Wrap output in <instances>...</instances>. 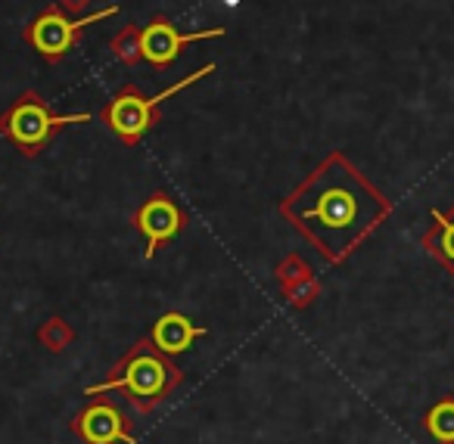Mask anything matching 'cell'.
Masks as SVG:
<instances>
[{"instance_id":"obj_1","label":"cell","mask_w":454,"mask_h":444,"mask_svg":"<svg viewBox=\"0 0 454 444\" xmlns=\"http://www.w3.org/2000/svg\"><path fill=\"white\" fill-rule=\"evenodd\" d=\"M280 214L330 264H342L389 218L392 202L342 152H330L280 202Z\"/></svg>"},{"instance_id":"obj_2","label":"cell","mask_w":454,"mask_h":444,"mask_svg":"<svg viewBox=\"0 0 454 444\" xmlns=\"http://www.w3.org/2000/svg\"><path fill=\"white\" fill-rule=\"evenodd\" d=\"M181 382H184V373L171 363V357L162 354V351L150 342V336H146V339H140L134 348H128V354H121L119 361L113 363L106 379L84 388V394L94 398V394L121 392V394H128V401H131L140 413H153Z\"/></svg>"},{"instance_id":"obj_3","label":"cell","mask_w":454,"mask_h":444,"mask_svg":"<svg viewBox=\"0 0 454 444\" xmlns=\"http://www.w3.org/2000/svg\"><path fill=\"white\" fill-rule=\"evenodd\" d=\"M212 72H215V63L200 66L196 72H190L187 78H181V82L171 84V88H165L162 94H156V97H146L137 84H125V88H121L119 94L103 106V113H100L103 125H106L109 131L121 140V144L137 146L140 137H144V134L159 121V106H162L165 100H171L175 94H181V90H187L190 84H196L206 75H212Z\"/></svg>"},{"instance_id":"obj_4","label":"cell","mask_w":454,"mask_h":444,"mask_svg":"<svg viewBox=\"0 0 454 444\" xmlns=\"http://www.w3.org/2000/svg\"><path fill=\"white\" fill-rule=\"evenodd\" d=\"M90 121V113L75 115H57L38 90H22L16 103L0 115V134L22 152V156L35 159L63 128L84 125Z\"/></svg>"},{"instance_id":"obj_5","label":"cell","mask_w":454,"mask_h":444,"mask_svg":"<svg viewBox=\"0 0 454 444\" xmlns=\"http://www.w3.org/2000/svg\"><path fill=\"white\" fill-rule=\"evenodd\" d=\"M115 13H119V7H106V10H100V13L84 16V19H72L66 10L51 7L41 16H35L32 26L26 28V38H28V44H32L35 51L47 59V63H59L66 53H72V47L78 44V38H82L84 28L97 26V22L109 19V16H115Z\"/></svg>"},{"instance_id":"obj_6","label":"cell","mask_w":454,"mask_h":444,"mask_svg":"<svg viewBox=\"0 0 454 444\" xmlns=\"http://www.w3.org/2000/svg\"><path fill=\"white\" fill-rule=\"evenodd\" d=\"M72 432L84 444H137L134 423L115 401L97 398L84 404L72 419Z\"/></svg>"},{"instance_id":"obj_7","label":"cell","mask_w":454,"mask_h":444,"mask_svg":"<svg viewBox=\"0 0 454 444\" xmlns=\"http://www.w3.org/2000/svg\"><path fill=\"white\" fill-rule=\"evenodd\" d=\"M212 38H224V28H206V32H177L175 22H168L165 16H156V19L146 22V28L140 32V53H144L146 63H153L156 69H165L171 66L181 51L187 44H200V41H212Z\"/></svg>"},{"instance_id":"obj_8","label":"cell","mask_w":454,"mask_h":444,"mask_svg":"<svg viewBox=\"0 0 454 444\" xmlns=\"http://www.w3.org/2000/svg\"><path fill=\"white\" fill-rule=\"evenodd\" d=\"M134 227L144 233V239H146L144 258L150 261L159 252V245L171 243V239L187 227V214L181 212V206H177L168 193H153L150 199L137 208V214H134Z\"/></svg>"},{"instance_id":"obj_9","label":"cell","mask_w":454,"mask_h":444,"mask_svg":"<svg viewBox=\"0 0 454 444\" xmlns=\"http://www.w3.org/2000/svg\"><path fill=\"white\" fill-rule=\"evenodd\" d=\"M274 277H278L280 295H284L293 311H305V308L321 295V283H317L315 270H311V264L305 261L302 255H296V252L286 255L284 261L274 268Z\"/></svg>"},{"instance_id":"obj_10","label":"cell","mask_w":454,"mask_h":444,"mask_svg":"<svg viewBox=\"0 0 454 444\" xmlns=\"http://www.w3.org/2000/svg\"><path fill=\"white\" fill-rule=\"evenodd\" d=\"M206 326H196L193 320L187 317V314L181 311H168L162 314V317L153 323L150 330V342L156 345L162 354L175 357V354H184V351H190V345L196 342V339L206 336Z\"/></svg>"},{"instance_id":"obj_11","label":"cell","mask_w":454,"mask_h":444,"mask_svg":"<svg viewBox=\"0 0 454 444\" xmlns=\"http://www.w3.org/2000/svg\"><path fill=\"white\" fill-rule=\"evenodd\" d=\"M429 221H433V224L427 227V233H423V239H420L423 249L454 277V206L448 208V212L433 208Z\"/></svg>"},{"instance_id":"obj_12","label":"cell","mask_w":454,"mask_h":444,"mask_svg":"<svg viewBox=\"0 0 454 444\" xmlns=\"http://www.w3.org/2000/svg\"><path fill=\"white\" fill-rule=\"evenodd\" d=\"M427 435L439 444H454V398H439L427 410Z\"/></svg>"},{"instance_id":"obj_13","label":"cell","mask_w":454,"mask_h":444,"mask_svg":"<svg viewBox=\"0 0 454 444\" xmlns=\"http://www.w3.org/2000/svg\"><path fill=\"white\" fill-rule=\"evenodd\" d=\"M72 342H75V330H72V323H66L63 317H47L44 323L38 326V345L53 351V354H63Z\"/></svg>"},{"instance_id":"obj_14","label":"cell","mask_w":454,"mask_h":444,"mask_svg":"<svg viewBox=\"0 0 454 444\" xmlns=\"http://www.w3.org/2000/svg\"><path fill=\"white\" fill-rule=\"evenodd\" d=\"M140 32H144V28L128 26L113 38V44H109V47H113V57L119 59V63L137 66L140 59H144V53H140Z\"/></svg>"},{"instance_id":"obj_15","label":"cell","mask_w":454,"mask_h":444,"mask_svg":"<svg viewBox=\"0 0 454 444\" xmlns=\"http://www.w3.org/2000/svg\"><path fill=\"white\" fill-rule=\"evenodd\" d=\"M90 4H94V0H57V7H59V10H66L69 16L84 13V10H88Z\"/></svg>"}]
</instances>
